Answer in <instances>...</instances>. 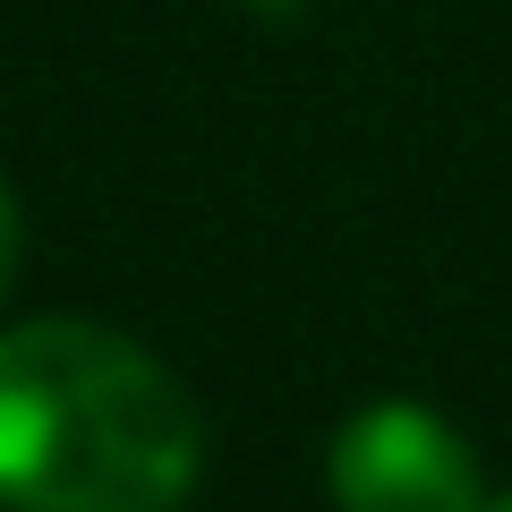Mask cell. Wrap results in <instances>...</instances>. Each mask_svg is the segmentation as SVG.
Returning a JSON list of instances; mask_svg holds the SVG:
<instances>
[{
  "instance_id": "5b68a950",
  "label": "cell",
  "mask_w": 512,
  "mask_h": 512,
  "mask_svg": "<svg viewBox=\"0 0 512 512\" xmlns=\"http://www.w3.org/2000/svg\"><path fill=\"white\" fill-rule=\"evenodd\" d=\"M487 512H512V495H504V504H487Z\"/></svg>"
},
{
  "instance_id": "3957f363",
  "label": "cell",
  "mask_w": 512,
  "mask_h": 512,
  "mask_svg": "<svg viewBox=\"0 0 512 512\" xmlns=\"http://www.w3.org/2000/svg\"><path fill=\"white\" fill-rule=\"evenodd\" d=\"M18 256H26V222H18V197L0 188V299H9V282H18Z\"/></svg>"
},
{
  "instance_id": "277c9868",
  "label": "cell",
  "mask_w": 512,
  "mask_h": 512,
  "mask_svg": "<svg viewBox=\"0 0 512 512\" xmlns=\"http://www.w3.org/2000/svg\"><path fill=\"white\" fill-rule=\"evenodd\" d=\"M248 9H299V0H248Z\"/></svg>"
},
{
  "instance_id": "7a4b0ae2",
  "label": "cell",
  "mask_w": 512,
  "mask_h": 512,
  "mask_svg": "<svg viewBox=\"0 0 512 512\" xmlns=\"http://www.w3.org/2000/svg\"><path fill=\"white\" fill-rule=\"evenodd\" d=\"M333 504L342 512H487L478 453L419 402H367L333 436Z\"/></svg>"
},
{
  "instance_id": "6da1fadb",
  "label": "cell",
  "mask_w": 512,
  "mask_h": 512,
  "mask_svg": "<svg viewBox=\"0 0 512 512\" xmlns=\"http://www.w3.org/2000/svg\"><path fill=\"white\" fill-rule=\"evenodd\" d=\"M197 402L128 333L43 316L0 333V504L171 512L197 487Z\"/></svg>"
}]
</instances>
